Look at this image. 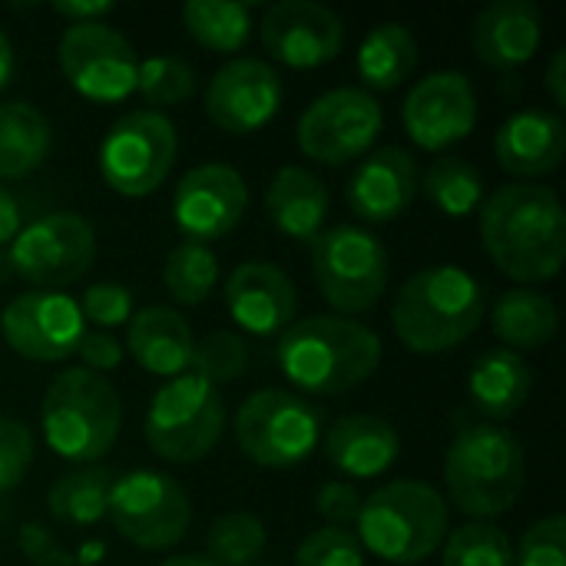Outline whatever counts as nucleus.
Masks as SVG:
<instances>
[{
    "mask_svg": "<svg viewBox=\"0 0 566 566\" xmlns=\"http://www.w3.org/2000/svg\"><path fill=\"white\" fill-rule=\"evenodd\" d=\"M478 229L488 259L517 285L534 289L560 275L566 259V212L551 186H497L478 209Z\"/></svg>",
    "mask_w": 566,
    "mask_h": 566,
    "instance_id": "1",
    "label": "nucleus"
},
{
    "mask_svg": "<svg viewBox=\"0 0 566 566\" xmlns=\"http://www.w3.org/2000/svg\"><path fill=\"white\" fill-rule=\"evenodd\" d=\"M275 361L298 388L295 395L335 398L365 385L378 371L381 338L355 318L308 315L279 335Z\"/></svg>",
    "mask_w": 566,
    "mask_h": 566,
    "instance_id": "2",
    "label": "nucleus"
},
{
    "mask_svg": "<svg viewBox=\"0 0 566 566\" xmlns=\"http://www.w3.org/2000/svg\"><path fill=\"white\" fill-rule=\"evenodd\" d=\"M484 285L458 265H428L395 295L391 325L415 355H444L468 342L484 322Z\"/></svg>",
    "mask_w": 566,
    "mask_h": 566,
    "instance_id": "3",
    "label": "nucleus"
},
{
    "mask_svg": "<svg viewBox=\"0 0 566 566\" xmlns=\"http://www.w3.org/2000/svg\"><path fill=\"white\" fill-rule=\"evenodd\" d=\"M527 461L521 441L501 424H468L444 454V484L451 504L471 521H497L524 494Z\"/></svg>",
    "mask_w": 566,
    "mask_h": 566,
    "instance_id": "4",
    "label": "nucleus"
},
{
    "mask_svg": "<svg viewBox=\"0 0 566 566\" xmlns=\"http://www.w3.org/2000/svg\"><path fill=\"white\" fill-rule=\"evenodd\" d=\"M358 541L365 554L395 566L428 560L451 531V511L441 491L424 481H391L361 501Z\"/></svg>",
    "mask_w": 566,
    "mask_h": 566,
    "instance_id": "5",
    "label": "nucleus"
},
{
    "mask_svg": "<svg viewBox=\"0 0 566 566\" xmlns=\"http://www.w3.org/2000/svg\"><path fill=\"white\" fill-rule=\"evenodd\" d=\"M40 431L46 448L76 464L106 458L123 431V405L116 388L86 368L60 371L40 405Z\"/></svg>",
    "mask_w": 566,
    "mask_h": 566,
    "instance_id": "6",
    "label": "nucleus"
},
{
    "mask_svg": "<svg viewBox=\"0 0 566 566\" xmlns=\"http://www.w3.org/2000/svg\"><path fill=\"white\" fill-rule=\"evenodd\" d=\"M146 444L159 461L196 464L206 461L226 431V405L219 388L199 375H179L166 381L146 408Z\"/></svg>",
    "mask_w": 566,
    "mask_h": 566,
    "instance_id": "7",
    "label": "nucleus"
},
{
    "mask_svg": "<svg viewBox=\"0 0 566 566\" xmlns=\"http://www.w3.org/2000/svg\"><path fill=\"white\" fill-rule=\"evenodd\" d=\"M388 249L361 226H335L312 242V275L318 295L342 318L371 312L388 289Z\"/></svg>",
    "mask_w": 566,
    "mask_h": 566,
    "instance_id": "8",
    "label": "nucleus"
},
{
    "mask_svg": "<svg viewBox=\"0 0 566 566\" xmlns=\"http://www.w3.org/2000/svg\"><path fill=\"white\" fill-rule=\"evenodd\" d=\"M235 441L259 468L285 471L308 461L322 444V415L295 391L259 388L239 405Z\"/></svg>",
    "mask_w": 566,
    "mask_h": 566,
    "instance_id": "9",
    "label": "nucleus"
},
{
    "mask_svg": "<svg viewBox=\"0 0 566 566\" xmlns=\"http://www.w3.org/2000/svg\"><path fill=\"white\" fill-rule=\"evenodd\" d=\"M176 126L159 109L123 113L99 143V176L126 199L153 196L176 166Z\"/></svg>",
    "mask_w": 566,
    "mask_h": 566,
    "instance_id": "10",
    "label": "nucleus"
},
{
    "mask_svg": "<svg viewBox=\"0 0 566 566\" xmlns=\"http://www.w3.org/2000/svg\"><path fill=\"white\" fill-rule=\"evenodd\" d=\"M10 269L33 292H56L86 275L96 259V229L80 212H50L10 242Z\"/></svg>",
    "mask_w": 566,
    "mask_h": 566,
    "instance_id": "11",
    "label": "nucleus"
},
{
    "mask_svg": "<svg viewBox=\"0 0 566 566\" xmlns=\"http://www.w3.org/2000/svg\"><path fill=\"white\" fill-rule=\"evenodd\" d=\"M106 514L123 541L153 554L176 547L192 524L189 494L176 478L159 471H129L113 481Z\"/></svg>",
    "mask_w": 566,
    "mask_h": 566,
    "instance_id": "12",
    "label": "nucleus"
},
{
    "mask_svg": "<svg viewBox=\"0 0 566 566\" xmlns=\"http://www.w3.org/2000/svg\"><path fill=\"white\" fill-rule=\"evenodd\" d=\"M381 126L385 113L368 90L338 86L308 103V109L298 116L295 143L322 166H345L371 153Z\"/></svg>",
    "mask_w": 566,
    "mask_h": 566,
    "instance_id": "13",
    "label": "nucleus"
},
{
    "mask_svg": "<svg viewBox=\"0 0 566 566\" xmlns=\"http://www.w3.org/2000/svg\"><path fill=\"white\" fill-rule=\"evenodd\" d=\"M66 83L93 103H123L136 93L139 56L109 23H73L56 46Z\"/></svg>",
    "mask_w": 566,
    "mask_h": 566,
    "instance_id": "14",
    "label": "nucleus"
},
{
    "mask_svg": "<svg viewBox=\"0 0 566 566\" xmlns=\"http://www.w3.org/2000/svg\"><path fill=\"white\" fill-rule=\"evenodd\" d=\"M0 335L20 358L56 365L76 355L86 322L63 292H20L0 312Z\"/></svg>",
    "mask_w": 566,
    "mask_h": 566,
    "instance_id": "15",
    "label": "nucleus"
},
{
    "mask_svg": "<svg viewBox=\"0 0 566 566\" xmlns=\"http://www.w3.org/2000/svg\"><path fill=\"white\" fill-rule=\"evenodd\" d=\"M411 143L424 153H444L478 126V93L461 70H438L418 80L401 106Z\"/></svg>",
    "mask_w": 566,
    "mask_h": 566,
    "instance_id": "16",
    "label": "nucleus"
},
{
    "mask_svg": "<svg viewBox=\"0 0 566 566\" xmlns=\"http://www.w3.org/2000/svg\"><path fill=\"white\" fill-rule=\"evenodd\" d=\"M206 116L232 136H249L269 126L282 106V76L255 56L226 60L206 86Z\"/></svg>",
    "mask_w": 566,
    "mask_h": 566,
    "instance_id": "17",
    "label": "nucleus"
},
{
    "mask_svg": "<svg viewBox=\"0 0 566 566\" xmlns=\"http://www.w3.org/2000/svg\"><path fill=\"white\" fill-rule=\"evenodd\" d=\"M249 209V186L239 169L226 163H202L189 169L172 192V219L186 242L209 245L229 235Z\"/></svg>",
    "mask_w": 566,
    "mask_h": 566,
    "instance_id": "18",
    "label": "nucleus"
},
{
    "mask_svg": "<svg viewBox=\"0 0 566 566\" xmlns=\"http://www.w3.org/2000/svg\"><path fill=\"white\" fill-rule=\"evenodd\" d=\"M259 33L265 53L292 70L325 66L345 46L342 17L315 0H282L269 7L262 13Z\"/></svg>",
    "mask_w": 566,
    "mask_h": 566,
    "instance_id": "19",
    "label": "nucleus"
},
{
    "mask_svg": "<svg viewBox=\"0 0 566 566\" xmlns=\"http://www.w3.org/2000/svg\"><path fill=\"white\" fill-rule=\"evenodd\" d=\"M229 318L252 338L282 335L295 322L298 295L292 279L265 259H252L232 269L222 289Z\"/></svg>",
    "mask_w": 566,
    "mask_h": 566,
    "instance_id": "20",
    "label": "nucleus"
},
{
    "mask_svg": "<svg viewBox=\"0 0 566 566\" xmlns=\"http://www.w3.org/2000/svg\"><path fill=\"white\" fill-rule=\"evenodd\" d=\"M415 196H418V163L401 146H381L365 153L345 189L352 212L375 226L401 219L415 202Z\"/></svg>",
    "mask_w": 566,
    "mask_h": 566,
    "instance_id": "21",
    "label": "nucleus"
},
{
    "mask_svg": "<svg viewBox=\"0 0 566 566\" xmlns=\"http://www.w3.org/2000/svg\"><path fill=\"white\" fill-rule=\"evenodd\" d=\"M474 53L491 70H517L531 63L544 43V10L531 0H497L474 17Z\"/></svg>",
    "mask_w": 566,
    "mask_h": 566,
    "instance_id": "22",
    "label": "nucleus"
},
{
    "mask_svg": "<svg viewBox=\"0 0 566 566\" xmlns=\"http://www.w3.org/2000/svg\"><path fill=\"white\" fill-rule=\"evenodd\" d=\"M566 153V126L557 113L521 109L494 133V156L504 172L517 179H541L560 169Z\"/></svg>",
    "mask_w": 566,
    "mask_h": 566,
    "instance_id": "23",
    "label": "nucleus"
},
{
    "mask_svg": "<svg viewBox=\"0 0 566 566\" xmlns=\"http://www.w3.org/2000/svg\"><path fill=\"white\" fill-rule=\"evenodd\" d=\"M126 348L143 371L172 381L192 371L196 335L176 308L146 305L126 322Z\"/></svg>",
    "mask_w": 566,
    "mask_h": 566,
    "instance_id": "24",
    "label": "nucleus"
},
{
    "mask_svg": "<svg viewBox=\"0 0 566 566\" xmlns=\"http://www.w3.org/2000/svg\"><path fill=\"white\" fill-rule=\"evenodd\" d=\"M328 464L355 481H371L391 471L401 454V438L378 415H345L322 438Z\"/></svg>",
    "mask_w": 566,
    "mask_h": 566,
    "instance_id": "25",
    "label": "nucleus"
},
{
    "mask_svg": "<svg viewBox=\"0 0 566 566\" xmlns=\"http://www.w3.org/2000/svg\"><path fill=\"white\" fill-rule=\"evenodd\" d=\"M328 202V186L302 166H282L265 189L269 222L282 235L308 245L325 232Z\"/></svg>",
    "mask_w": 566,
    "mask_h": 566,
    "instance_id": "26",
    "label": "nucleus"
},
{
    "mask_svg": "<svg viewBox=\"0 0 566 566\" xmlns=\"http://www.w3.org/2000/svg\"><path fill=\"white\" fill-rule=\"evenodd\" d=\"M534 375L524 355L511 348H491L484 352L468 378V391L474 408L488 418V424L511 421L531 398Z\"/></svg>",
    "mask_w": 566,
    "mask_h": 566,
    "instance_id": "27",
    "label": "nucleus"
},
{
    "mask_svg": "<svg viewBox=\"0 0 566 566\" xmlns=\"http://www.w3.org/2000/svg\"><path fill=\"white\" fill-rule=\"evenodd\" d=\"M491 328L511 352H541L557 335V308L541 289H511L491 308Z\"/></svg>",
    "mask_w": 566,
    "mask_h": 566,
    "instance_id": "28",
    "label": "nucleus"
},
{
    "mask_svg": "<svg viewBox=\"0 0 566 566\" xmlns=\"http://www.w3.org/2000/svg\"><path fill=\"white\" fill-rule=\"evenodd\" d=\"M53 146L50 119L23 103H0V179H23L43 166Z\"/></svg>",
    "mask_w": 566,
    "mask_h": 566,
    "instance_id": "29",
    "label": "nucleus"
},
{
    "mask_svg": "<svg viewBox=\"0 0 566 566\" xmlns=\"http://www.w3.org/2000/svg\"><path fill=\"white\" fill-rule=\"evenodd\" d=\"M355 66L361 83L378 93L401 86L418 66V40L405 23H378L368 30L355 53Z\"/></svg>",
    "mask_w": 566,
    "mask_h": 566,
    "instance_id": "30",
    "label": "nucleus"
},
{
    "mask_svg": "<svg viewBox=\"0 0 566 566\" xmlns=\"http://www.w3.org/2000/svg\"><path fill=\"white\" fill-rule=\"evenodd\" d=\"M116 474L99 464H83L63 478L53 481L46 494V511L53 521L70 524V527H90L106 517L109 507V491H113Z\"/></svg>",
    "mask_w": 566,
    "mask_h": 566,
    "instance_id": "31",
    "label": "nucleus"
},
{
    "mask_svg": "<svg viewBox=\"0 0 566 566\" xmlns=\"http://www.w3.org/2000/svg\"><path fill=\"white\" fill-rule=\"evenodd\" d=\"M418 189L448 219H464V216L478 212L488 196L481 172L464 156H454V153L438 156L428 166L424 179H418Z\"/></svg>",
    "mask_w": 566,
    "mask_h": 566,
    "instance_id": "32",
    "label": "nucleus"
},
{
    "mask_svg": "<svg viewBox=\"0 0 566 566\" xmlns=\"http://www.w3.org/2000/svg\"><path fill=\"white\" fill-rule=\"evenodd\" d=\"M186 33L212 53H239L252 40V7L249 3H219V0H189L182 7Z\"/></svg>",
    "mask_w": 566,
    "mask_h": 566,
    "instance_id": "33",
    "label": "nucleus"
},
{
    "mask_svg": "<svg viewBox=\"0 0 566 566\" xmlns=\"http://www.w3.org/2000/svg\"><path fill=\"white\" fill-rule=\"evenodd\" d=\"M163 285L179 305H202L219 285V259L209 245L179 242L169 249L163 265Z\"/></svg>",
    "mask_w": 566,
    "mask_h": 566,
    "instance_id": "34",
    "label": "nucleus"
},
{
    "mask_svg": "<svg viewBox=\"0 0 566 566\" xmlns=\"http://www.w3.org/2000/svg\"><path fill=\"white\" fill-rule=\"evenodd\" d=\"M265 524L249 511H232L212 521L206 534V560L212 566H255L265 554Z\"/></svg>",
    "mask_w": 566,
    "mask_h": 566,
    "instance_id": "35",
    "label": "nucleus"
},
{
    "mask_svg": "<svg viewBox=\"0 0 566 566\" xmlns=\"http://www.w3.org/2000/svg\"><path fill=\"white\" fill-rule=\"evenodd\" d=\"M444 566H514L511 537L491 521H468L444 537Z\"/></svg>",
    "mask_w": 566,
    "mask_h": 566,
    "instance_id": "36",
    "label": "nucleus"
},
{
    "mask_svg": "<svg viewBox=\"0 0 566 566\" xmlns=\"http://www.w3.org/2000/svg\"><path fill=\"white\" fill-rule=\"evenodd\" d=\"M196 70L169 53H156L149 60L139 63V76H136V93L149 103V106H179L196 93Z\"/></svg>",
    "mask_w": 566,
    "mask_h": 566,
    "instance_id": "37",
    "label": "nucleus"
},
{
    "mask_svg": "<svg viewBox=\"0 0 566 566\" xmlns=\"http://www.w3.org/2000/svg\"><path fill=\"white\" fill-rule=\"evenodd\" d=\"M249 342L239 332H212L202 342H196L192 375L209 381L212 388L232 385L249 371Z\"/></svg>",
    "mask_w": 566,
    "mask_h": 566,
    "instance_id": "38",
    "label": "nucleus"
},
{
    "mask_svg": "<svg viewBox=\"0 0 566 566\" xmlns=\"http://www.w3.org/2000/svg\"><path fill=\"white\" fill-rule=\"evenodd\" d=\"M295 566H365V547L348 527L325 524L298 544Z\"/></svg>",
    "mask_w": 566,
    "mask_h": 566,
    "instance_id": "39",
    "label": "nucleus"
},
{
    "mask_svg": "<svg viewBox=\"0 0 566 566\" xmlns=\"http://www.w3.org/2000/svg\"><path fill=\"white\" fill-rule=\"evenodd\" d=\"M514 566H566V517L551 514L537 521L514 554Z\"/></svg>",
    "mask_w": 566,
    "mask_h": 566,
    "instance_id": "40",
    "label": "nucleus"
},
{
    "mask_svg": "<svg viewBox=\"0 0 566 566\" xmlns=\"http://www.w3.org/2000/svg\"><path fill=\"white\" fill-rule=\"evenodd\" d=\"M83 322L96 325L99 332L106 328H119L133 318V292L119 282H96L83 292V298L76 302Z\"/></svg>",
    "mask_w": 566,
    "mask_h": 566,
    "instance_id": "41",
    "label": "nucleus"
},
{
    "mask_svg": "<svg viewBox=\"0 0 566 566\" xmlns=\"http://www.w3.org/2000/svg\"><path fill=\"white\" fill-rule=\"evenodd\" d=\"M33 464V434L17 418H0V494L20 488Z\"/></svg>",
    "mask_w": 566,
    "mask_h": 566,
    "instance_id": "42",
    "label": "nucleus"
},
{
    "mask_svg": "<svg viewBox=\"0 0 566 566\" xmlns=\"http://www.w3.org/2000/svg\"><path fill=\"white\" fill-rule=\"evenodd\" d=\"M361 494L348 481H328L315 494V511L328 521V527H348L361 514Z\"/></svg>",
    "mask_w": 566,
    "mask_h": 566,
    "instance_id": "43",
    "label": "nucleus"
},
{
    "mask_svg": "<svg viewBox=\"0 0 566 566\" xmlns=\"http://www.w3.org/2000/svg\"><path fill=\"white\" fill-rule=\"evenodd\" d=\"M76 355L83 358V368L93 375H106L116 371L123 361V342H116L109 332H86Z\"/></svg>",
    "mask_w": 566,
    "mask_h": 566,
    "instance_id": "44",
    "label": "nucleus"
},
{
    "mask_svg": "<svg viewBox=\"0 0 566 566\" xmlns=\"http://www.w3.org/2000/svg\"><path fill=\"white\" fill-rule=\"evenodd\" d=\"M20 554L33 566H70V554L60 547V541L40 527V524H27L20 531Z\"/></svg>",
    "mask_w": 566,
    "mask_h": 566,
    "instance_id": "45",
    "label": "nucleus"
},
{
    "mask_svg": "<svg viewBox=\"0 0 566 566\" xmlns=\"http://www.w3.org/2000/svg\"><path fill=\"white\" fill-rule=\"evenodd\" d=\"M113 10H116V3H106V0H76V3L73 0H56L53 3V13L70 20V27L73 23H99Z\"/></svg>",
    "mask_w": 566,
    "mask_h": 566,
    "instance_id": "46",
    "label": "nucleus"
},
{
    "mask_svg": "<svg viewBox=\"0 0 566 566\" xmlns=\"http://www.w3.org/2000/svg\"><path fill=\"white\" fill-rule=\"evenodd\" d=\"M23 229V212L20 202L13 199V192L7 186H0V249L10 245L17 239V232Z\"/></svg>",
    "mask_w": 566,
    "mask_h": 566,
    "instance_id": "47",
    "label": "nucleus"
},
{
    "mask_svg": "<svg viewBox=\"0 0 566 566\" xmlns=\"http://www.w3.org/2000/svg\"><path fill=\"white\" fill-rule=\"evenodd\" d=\"M547 93L554 99V106H566V50H557L551 66H547Z\"/></svg>",
    "mask_w": 566,
    "mask_h": 566,
    "instance_id": "48",
    "label": "nucleus"
},
{
    "mask_svg": "<svg viewBox=\"0 0 566 566\" xmlns=\"http://www.w3.org/2000/svg\"><path fill=\"white\" fill-rule=\"evenodd\" d=\"M13 66H17V56H13V43H10V36L0 30V90L10 83V76H13Z\"/></svg>",
    "mask_w": 566,
    "mask_h": 566,
    "instance_id": "49",
    "label": "nucleus"
},
{
    "mask_svg": "<svg viewBox=\"0 0 566 566\" xmlns=\"http://www.w3.org/2000/svg\"><path fill=\"white\" fill-rule=\"evenodd\" d=\"M159 566H212L206 557H196V554H182V557H169Z\"/></svg>",
    "mask_w": 566,
    "mask_h": 566,
    "instance_id": "50",
    "label": "nucleus"
},
{
    "mask_svg": "<svg viewBox=\"0 0 566 566\" xmlns=\"http://www.w3.org/2000/svg\"><path fill=\"white\" fill-rule=\"evenodd\" d=\"M10 275H13V269H10V255H7V249H0V285H3Z\"/></svg>",
    "mask_w": 566,
    "mask_h": 566,
    "instance_id": "51",
    "label": "nucleus"
},
{
    "mask_svg": "<svg viewBox=\"0 0 566 566\" xmlns=\"http://www.w3.org/2000/svg\"><path fill=\"white\" fill-rule=\"evenodd\" d=\"M255 566H272V564H255Z\"/></svg>",
    "mask_w": 566,
    "mask_h": 566,
    "instance_id": "52",
    "label": "nucleus"
}]
</instances>
